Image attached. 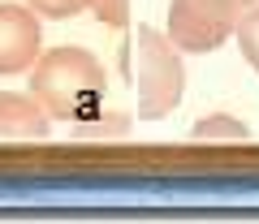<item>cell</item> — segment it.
Instances as JSON below:
<instances>
[{
	"instance_id": "cell-6",
	"label": "cell",
	"mask_w": 259,
	"mask_h": 224,
	"mask_svg": "<svg viewBox=\"0 0 259 224\" xmlns=\"http://www.w3.org/2000/svg\"><path fill=\"white\" fill-rule=\"evenodd\" d=\"M134 125H130L125 112H87L82 121H74V138L78 142H108V138H130Z\"/></svg>"
},
{
	"instance_id": "cell-5",
	"label": "cell",
	"mask_w": 259,
	"mask_h": 224,
	"mask_svg": "<svg viewBox=\"0 0 259 224\" xmlns=\"http://www.w3.org/2000/svg\"><path fill=\"white\" fill-rule=\"evenodd\" d=\"M48 134L52 125L35 95L0 91V142H44Z\"/></svg>"
},
{
	"instance_id": "cell-3",
	"label": "cell",
	"mask_w": 259,
	"mask_h": 224,
	"mask_svg": "<svg viewBox=\"0 0 259 224\" xmlns=\"http://www.w3.org/2000/svg\"><path fill=\"white\" fill-rule=\"evenodd\" d=\"M238 18L216 9L212 0H173L168 5V39L177 52H216L233 35Z\"/></svg>"
},
{
	"instance_id": "cell-8",
	"label": "cell",
	"mask_w": 259,
	"mask_h": 224,
	"mask_svg": "<svg viewBox=\"0 0 259 224\" xmlns=\"http://www.w3.org/2000/svg\"><path fill=\"white\" fill-rule=\"evenodd\" d=\"M233 35H238V47H242V56H246V65L259 74V5H250V9L238 18Z\"/></svg>"
},
{
	"instance_id": "cell-1",
	"label": "cell",
	"mask_w": 259,
	"mask_h": 224,
	"mask_svg": "<svg viewBox=\"0 0 259 224\" xmlns=\"http://www.w3.org/2000/svg\"><path fill=\"white\" fill-rule=\"evenodd\" d=\"M104 91H108V74L87 47L61 43L52 52H39V61L30 65V95L44 103L48 117L82 121L91 108H100Z\"/></svg>"
},
{
	"instance_id": "cell-4",
	"label": "cell",
	"mask_w": 259,
	"mask_h": 224,
	"mask_svg": "<svg viewBox=\"0 0 259 224\" xmlns=\"http://www.w3.org/2000/svg\"><path fill=\"white\" fill-rule=\"evenodd\" d=\"M39 61V18L30 5H0V74H22Z\"/></svg>"
},
{
	"instance_id": "cell-2",
	"label": "cell",
	"mask_w": 259,
	"mask_h": 224,
	"mask_svg": "<svg viewBox=\"0 0 259 224\" xmlns=\"http://www.w3.org/2000/svg\"><path fill=\"white\" fill-rule=\"evenodd\" d=\"M121 78L134 86L143 121H160L182 103L186 65L177 56V43L151 26H134L121 43Z\"/></svg>"
},
{
	"instance_id": "cell-7",
	"label": "cell",
	"mask_w": 259,
	"mask_h": 224,
	"mask_svg": "<svg viewBox=\"0 0 259 224\" xmlns=\"http://www.w3.org/2000/svg\"><path fill=\"white\" fill-rule=\"evenodd\" d=\"M190 138H194V142H246V138H250V130L238 121V117H225V112H216V117L194 121Z\"/></svg>"
},
{
	"instance_id": "cell-11",
	"label": "cell",
	"mask_w": 259,
	"mask_h": 224,
	"mask_svg": "<svg viewBox=\"0 0 259 224\" xmlns=\"http://www.w3.org/2000/svg\"><path fill=\"white\" fill-rule=\"evenodd\" d=\"M216 9H225V13H233V18H242V13L250 9V5H259V0H212Z\"/></svg>"
},
{
	"instance_id": "cell-10",
	"label": "cell",
	"mask_w": 259,
	"mask_h": 224,
	"mask_svg": "<svg viewBox=\"0 0 259 224\" xmlns=\"http://www.w3.org/2000/svg\"><path fill=\"white\" fill-rule=\"evenodd\" d=\"M91 9L104 26H130V0H91Z\"/></svg>"
},
{
	"instance_id": "cell-9",
	"label": "cell",
	"mask_w": 259,
	"mask_h": 224,
	"mask_svg": "<svg viewBox=\"0 0 259 224\" xmlns=\"http://www.w3.org/2000/svg\"><path fill=\"white\" fill-rule=\"evenodd\" d=\"M26 5L39 18H74V13L91 9V0H26Z\"/></svg>"
}]
</instances>
